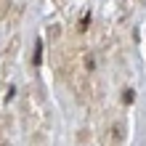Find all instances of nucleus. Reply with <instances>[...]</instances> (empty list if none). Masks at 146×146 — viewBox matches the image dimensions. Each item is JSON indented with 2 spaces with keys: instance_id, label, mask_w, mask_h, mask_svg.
Returning a JSON list of instances; mask_svg holds the SVG:
<instances>
[]
</instances>
